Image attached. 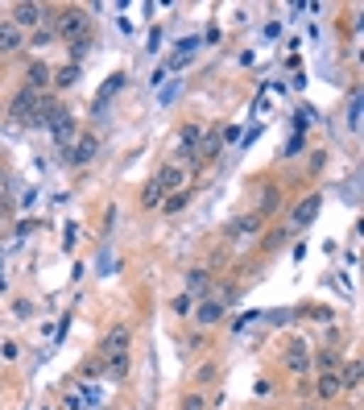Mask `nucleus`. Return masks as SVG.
<instances>
[{
    "instance_id": "1a4fd4ad",
    "label": "nucleus",
    "mask_w": 364,
    "mask_h": 410,
    "mask_svg": "<svg viewBox=\"0 0 364 410\" xmlns=\"http://www.w3.org/2000/svg\"><path fill=\"white\" fill-rule=\"evenodd\" d=\"M311 369H319V373H340V369H343V348L327 344V348L311 352Z\"/></svg>"
},
{
    "instance_id": "c756f323",
    "label": "nucleus",
    "mask_w": 364,
    "mask_h": 410,
    "mask_svg": "<svg viewBox=\"0 0 364 410\" xmlns=\"http://www.w3.org/2000/svg\"><path fill=\"white\" fill-rule=\"evenodd\" d=\"M13 315H17V319H33V303H29V298H17V303H13Z\"/></svg>"
},
{
    "instance_id": "ddd939ff",
    "label": "nucleus",
    "mask_w": 364,
    "mask_h": 410,
    "mask_svg": "<svg viewBox=\"0 0 364 410\" xmlns=\"http://www.w3.org/2000/svg\"><path fill=\"white\" fill-rule=\"evenodd\" d=\"M187 294L191 298H211V269H187Z\"/></svg>"
},
{
    "instance_id": "7ed1b4c3",
    "label": "nucleus",
    "mask_w": 364,
    "mask_h": 410,
    "mask_svg": "<svg viewBox=\"0 0 364 410\" xmlns=\"http://www.w3.org/2000/svg\"><path fill=\"white\" fill-rule=\"evenodd\" d=\"M128 344H133L128 323H112V328L104 332V344H99V361H104V357H121V352H128Z\"/></svg>"
},
{
    "instance_id": "393cba45",
    "label": "nucleus",
    "mask_w": 364,
    "mask_h": 410,
    "mask_svg": "<svg viewBox=\"0 0 364 410\" xmlns=\"http://www.w3.org/2000/svg\"><path fill=\"white\" fill-rule=\"evenodd\" d=\"M178 410H207V398H203V389H191V394H182V406Z\"/></svg>"
},
{
    "instance_id": "f704fd0d",
    "label": "nucleus",
    "mask_w": 364,
    "mask_h": 410,
    "mask_svg": "<svg viewBox=\"0 0 364 410\" xmlns=\"http://www.w3.org/2000/svg\"><path fill=\"white\" fill-rule=\"evenodd\" d=\"M302 410H323V406H302Z\"/></svg>"
},
{
    "instance_id": "b1692460",
    "label": "nucleus",
    "mask_w": 364,
    "mask_h": 410,
    "mask_svg": "<svg viewBox=\"0 0 364 410\" xmlns=\"http://www.w3.org/2000/svg\"><path fill=\"white\" fill-rule=\"evenodd\" d=\"M216 377H219V365H203V369H199V373H194V382H199V389L216 386Z\"/></svg>"
},
{
    "instance_id": "39448f33",
    "label": "nucleus",
    "mask_w": 364,
    "mask_h": 410,
    "mask_svg": "<svg viewBox=\"0 0 364 410\" xmlns=\"http://www.w3.org/2000/svg\"><path fill=\"white\" fill-rule=\"evenodd\" d=\"M96 153H99V137H96V133H83V137L67 149V162H71V166H87Z\"/></svg>"
},
{
    "instance_id": "aec40b11",
    "label": "nucleus",
    "mask_w": 364,
    "mask_h": 410,
    "mask_svg": "<svg viewBox=\"0 0 364 410\" xmlns=\"http://www.w3.org/2000/svg\"><path fill=\"white\" fill-rule=\"evenodd\" d=\"M340 377H343V394H348V389H360V377H364V365H360V361H343V369H340Z\"/></svg>"
},
{
    "instance_id": "dca6fc26",
    "label": "nucleus",
    "mask_w": 364,
    "mask_h": 410,
    "mask_svg": "<svg viewBox=\"0 0 364 410\" xmlns=\"http://www.w3.org/2000/svg\"><path fill=\"white\" fill-rule=\"evenodd\" d=\"M99 369H104V377H108V382H116V386H121L124 377H128V352H121V357H104Z\"/></svg>"
},
{
    "instance_id": "f257e3e1",
    "label": "nucleus",
    "mask_w": 364,
    "mask_h": 410,
    "mask_svg": "<svg viewBox=\"0 0 364 410\" xmlns=\"http://www.w3.org/2000/svg\"><path fill=\"white\" fill-rule=\"evenodd\" d=\"M50 29H54V38H62V42L83 38V33H87V9H79V4H62V9H54Z\"/></svg>"
},
{
    "instance_id": "412c9836",
    "label": "nucleus",
    "mask_w": 364,
    "mask_h": 410,
    "mask_svg": "<svg viewBox=\"0 0 364 410\" xmlns=\"http://www.w3.org/2000/svg\"><path fill=\"white\" fill-rule=\"evenodd\" d=\"M162 199H166V191H162V187L149 178L145 187H141V207H145V212H153V207H162Z\"/></svg>"
},
{
    "instance_id": "4be33fe9",
    "label": "nucleus",
    "mask_w": 364,
    "mask_h": 410,
    "mask_svg": "<svg viewBox=\"0 0 364 410\" xmlns=\"http://www.w3.org/2000/svg\"><path fill=\"white\" fill-rule=\"evenodd\" d=\"M199 137H203V129H199V124H182V149H187V153H194Z\"/></svg>"
},
{
    "instance_id": "6ab92c4d",
    "label": "nucleus",
    "mask_w": 364,
    "mask_h": 410,
    "mask_svg": "<svg viewBox=\"0 0 364 410\" xmlns=\"http://www.w3.org/2000/svg\"><path fill=\"white\" fill-rule=\"evenodd\" d=\"M191 199H194V191H191V187H182V191H174V195H166V199H162V212H166V216H178V212H182Z\"/></svg>"
},
{
    "instance_id": "72a5a7b5",
    "label": "nucleus",
    "mask_w": 364,
    "mask_h": 410,
    "mask_svg": "<svg viewBox=\"0 0 364 410\" xmlns=\"http://www.w3.org/2000/svg\"><path fill=\"white\" fill-rule=\"evenodd\" d=\"M4 183H9V174H4V170H0V187H4Z\"/></svg>"
},
{
    "instance_id": "5701e85b",
    "label": "nucleus",
    "mask_w": 364,
    "mask_h": 410,
    "mask_svg": "<svg viewBox=\"0 0 364 410\" xmlns=\"http://www.w3.org/2000/svg\"><path fill=\"white\" fill-rule=\"evenodd\" d=\"M257 212H261V216H273V212H277V187H265V191H261V207H257Z\"/></svg>"
},
{
    "instance_id": "2eb2a0df",
    "label": "nucleus",
    "mask_w": 364,
    "mask_h": 410,
    "mask_svg": "<svg viewBox=\"0 0 364 410\" xmlns=\"http://www.w3.org/2000/svg\"><path fill=\"white\" fill-rule=\"evenodd\" d=\"M17 50H25V33L17 25L0 21V54H17Z\"/></svg>"
},
{
    "instance_id": "473e14b6",
    "label": "nucleus",
    "mask_w": 364,
    "mask_h": 410,
    "mask_svg": "<svg viewBox=\"0 0 364 410\" xmlns=\"http://www.w3.org/2000/svg\"><path fill=\"white\" fill-rule=\"evenodd\" d=\"M62 244H67V253L75 249V224H67V232H62Z\"/></svg>"
},
{
    "instance_id": "a878e982",
    "label": "nucleus",
    "mask_w": 364,
    "mask_h": 410,
    "mask_svg": "<svg viewBox=\"0 0 364 410\" xmlns=\"http://www.w3.org/2000/svg\"><path fill=\"white\" fill-rule=\"evenodd\" d=\"M67 50H71V58H83V54L92 50V29H87L83 38H75V42H67Z\"/></svg>"
},
{
    "instance_id": "f8f14e48",
    "label": "nucleus",
    "mask_w": 364,
    "mask_h": 410,
    "mask_svg": "<svg viewBox=\"0 0 364 410\" xmlns=\"http://www.w3.org/2000/svg\"><path fill=\"white\" fill-rule=\"evenodd\" d=\"M153 183H158L166 195H174V191H182V187H187V174H182L178 162H170V166H162L158 174H153Z\"/></svg>"
},
{
    "instance_id": "2f4dec72",
    "label": "nucleus",
    "mask_w": 364,
    "mask_h": 410,
    "mask_svg": "<svg viewBox=\"0 0 364 410\" xmlns=\"http://www.w3.org/2000/svg\"><path fill=\"white\" fill-rule=\"evenodd\" d=\"M62 410H83V398H79V394H67V398H62Z\"/></svg>"
},
{
    "instance_id": "a211bd4d",
    "label": "nucleus",
    "mask_w": 364,
    "mask_h": 410,
    "mask_svg": "<svg viewBox=\"0 0 364 410\" xmlns=\"http://www.w3.org/2000/svg\"><path fill=\"white\" fill-rule=\"evenodd\" d=\"M75 83H79V67H75V63L58 67V71H50V87H58V92H71Z\"/></svg>"
},
{
    "instance_id": "bb28decb",
    "label": "nucleus",
    "mask_w": 364,
    "mask_h": 410,
    "mask_svg": "<svg viewBox=\"0 0 364 410\" xmlns=\"http://www.w3.org/2000/svg\"><path fill=\"white\" fill-rule=\"evenodd\" d=\"M170 311H174V315H187V319H191L194 298H191V294H178V298H170Z\"/></svg>"
},
{
    "instance_id": "f03ea898",
    "label": "nucleus",
    "mask_w": 364,
    "mask_h": 410,
    "mask_svg": "<svg viewBox=\"0 0 364 410\" xmlns=\"http://www.w3.org/2000/svg\"><path fill=\"white\" fill-rule=\"evenodd\" d=\"M9 25H17V29H42L50 25V9L46 4H33V0H21V4H13V13H9Z\"/></svg>"
},
{
    "instance_id": "9d476101",
    "label": "nucleus",
    "mask_w": 364,
    "mask_h": 410,
    "mask_svg": "<svg viewBox=\"0 0 364 410\" xmlns=\"http://www.w3.org/2000/svg\"><path fill=\"white\" fill-rule=\"evenodd\" d=\"M315 398L327 406V402H336V398H343V377L340 373H319L315 377Z\"/></svg>"
},
{
    "instance_id": "7c9ffc66",
    "label": "nucleus",
    "mask_w": 364,
    "mask_h": 410,
    "mask_svg": "<svg viewBox=\"0 0 364 410\" xmlns=\"http://www.w3.org/2000/svg\"><path fill=\"white\" fill-rule=\"evenodd\" d=\"M17 352H21V348H17L13 340H4V344H0V357H4V361H17Z\"/></svg>"
},
{
    "instance_id": "6e6552de",
    "label": "nucleus",
    "mask_w": 364,
    "mask_h": 410,
    "mask_svg": "<svg viewBox=\"0 0 364 410\" xmlns=\"http://www.w3.org/2000/svg\"><path fill=\"white\" fill-rule=\"evenodd\" d=\"M191 319L199 323V328H216L219 319H224V303H219V298H199L194 311H191Z\"/></svg>"
},
{
    "instance_id": "0eeeda50",
    "label": "nucleus",
    "mask_w": 364,
    "mask_h": 410,
    "mask_svg": "<svg viewBox=\"0 0 364 410\" xmlns=\"http://www.w3.org/2000/svg\"><path fill=\"white\" fill-rule=\"evenodd\" d=\"M219 149H224V141H219V124H211V129H207V137H199V145H194V162H199V166L216 162Z\"/></svg>"
},
{
    "instance_id": "9b49d317",
    "label": "nucleus",
    "mask_w": 364,
    "mask_h": 410,
    "mask_svg": "<svg viewBox=\"0 0 364 410\" xmlns=\"http://www.w3.org/2000/svg\"><path fill=\"white\" fill-rule=\"evenodd\" d=\"M319 207H323V195H307L298 207H294V216H290V228H307V224H315V216H319Z\"/></svg>"
},
{
    "instance_id": "423d86ee",
    "label": "nucleus",
    "mask_w": 364,
    "mask_h": 410,
    "mask_svg": "<svg viewBox=\"0 0 364 410\" xmlns=\"http://www.w3.org/2000/svg\"><path fill=\"white\" fill-rule=\"evenodd\" d=\"M33 112H38V92L21 87L17 96L9 99V117H13V121H33Z\"/></svg>"
},
{
    "instance_id": "c85d7f7f",
    "label": "nucleus",
    "mask_w": 364,
    "mask_h": 410,
    "mask_svg": "<svg viewBox=\"0 0 364 410\" xmlns=\"http://www.w3.org/2000/svg\"><path fill=\"white\" fill-rule=\"evenodd\" d=\"M121 83H124V75H112V79H108V87L99 92V99H96V104H104L108 96H116V92H121Z\"/></svg>"
},
{
    "instance_id": "cd10ccee",
    "label": "nucleus",
    "mask_w": 364,
    "mask_h": 410,
    "mask_svg": "<svg viewBox=\"0 0 364 410\" xmlns=\"http://www.w3.org/2000/svg\"><path fill=\"white\" fill-rule=\"evenodd\" d=\"M50 42H54V29H50V25H42V29H33V38H29V46H33V50L50 46Z\"/></svg>"
},
{
    "instance_id": "4468645a",
    "label": "nucleus",
    "mask_w": 364,
    "mask_h": 410,
    "mask_svg": "<svg viewBox=\"0 0 364 410\" xmlns=\"http://www.w3.org/2000/svg\"><path fill=\"white\" fill-rule=\"evenodd\" d=\"M25 87H29V92H38V96L50 87V67L42 63V58H38V63H29V71H25Z\"/></svg>"
},
{
    "instance_id": "f3484780",
    "label": "nucleus",
    "mask_w": 364,
    "mask_h": 410,
    "mask_svg": "<svg viewBox=\"0 0 364 410\" xmlns=\"http://www.w3.org/2000/svg\"><path fill=\"white\" fill-rule=\"evenodd\" d=\"M261 228H265V216H261V212H248V216H241L236 224H228L232 237H253V232H261Z\"/></svg>"
},
{
    "instance_id": "20e7f679",
    "label": "nucleus",
    "mask_w": 364,
    "mask_h": 410,
    "mask_svg": "<svg viewBox=\"0 0 364 410\" xmlns=\"http://www.w3.org/2000/svg\"><path fill=\"white\" fill-rule=\"evenodd\" d=\"M282 365H286V373H294V377H307V373H311V344H307V340H290Z\"/></svg>"
}]
</instances>
